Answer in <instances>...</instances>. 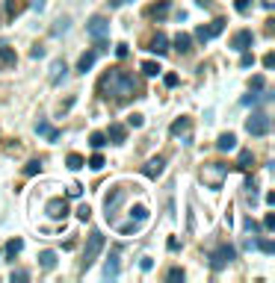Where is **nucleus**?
Returning a JSON list of instances; mask_svg holds the SVG:
<instances>
[{
  "label": "nucleus",
  "instance_id": "nucleus-1",
  "mask_svg": "<svg viewBox=\"0 0 275 283\" xmlns=\"http://www.w3.org/2000/svg\"><path fill=\"white\" fill-rule=\"evenodd\" d=\"M133 92H136V80H133L130 74H124L119 68H110V71L104 74V80H101V95L104 98L113 95L116 100H127Z\"/></svg>",
  "mask_w": 275,
  "mask_h": 283
},
{
  "label": "nucleus",
  "instance_id": "nucleus-2",
  "mask_svg": "<svg viewBox=\"0 0 275 283\" xmlns=\"http://www.w3.org/2000/svg\"><path fill=\"white\" fill-rule=\"evenodd\" d=\"M86 33L92 35L95 42H98V48H95L98 53H101V50H110V48H107V35H110V21H107L104 15H92V18H89Z\"/></svg>",
  "mask_w": 275,
  "mask_h": 283
},
{
  "label": "nucleus",
  "instance_id": "nucleus-3",
  "mask_svg": "<svg viewBox=\"0 0 275 283\" xmlns=\"http://www.w3.org/2000/svg\"><path fill=\"white\" fill-rule=\"evenodd\" d=\"M101 251H104V233L101 230H92V233H89V242H86V251H83V260H80V268H83V271L92 268V263L98 260Z\"/></svg>",
  "mask_w": 275,
  "mask_h": 283
},
{
  "label": "nucleus",
  "instance_id": "nucleus-4",
  "mask_svg": "<svg viewBox=\"0 0 275 283\" xmlns=\"http://www.w3.org/2000/svg\"><path fill=\"white\" fill-rule=\"evenodd\" d=\"M124 198H127V189H121V186L110 189V195L104 198V216H107V221H113V218L119 216V210H121V204H124Z\"/></svg>",
  "mask_w": 275,
  "mask_h": 283
},
{
  "label": "nucleus",
  "instance_id": "nucleus-5",
  "mask_svg": "<svg viewBox=\"0 0 275 283\" xmlns=\"http://www.w3.org/2000/svg\"><path fill=\"white\" fill-rule=\"evenodd\" d=\"M225 174H228V166H222V163H207V166L201 168V180H204L210 189H222Z\"/></svg>",
  "mask_w": 275,
  "mask_h": 283
},
{
  "label": "nucleus",
  "instance_id": "nucleus-6",
  "mask_svg": "<svg viewBox=\"0 0 275 283\" xmlns=\"http://www.w3.org/2000/svg\"><path fill=\"white\" fill-rule=\"evenodd\" d=\"M269 127H272V121H269L266 112H252V118L246 121L249 136H266V133H269Z\"/></svg>",
  "mask_w": 275,
  "mask_h": 283
},
{
  "label": "nucleus",
  "instance_id": "nucleus-7",
  "mask_svg": "<svg viewBox=\"0 0 275 283\" xmlns=\"http://www.w3.org/2000/svg\"><path fill=\"white\" fill-rule=\"evenodd\" d=\"M234 257H237V251L231 248V245H219V248L210 254V268H213V271H222Z\"/></svg>",
  "mask_w": 275,
  "mask_h": 283
},
{
  "label": "nucleus",
  "instance_id": "nucleus-8",
  "mask_svg": "<svg viewBox=\"0 0 275 283\" xmlns=\"http://www.w3.org/2000/svg\"><path fill=\"white\" fill-rule=\"evenodd\" d=\"M222 30H225V21H222V18H216V21H210L207 27H198V30H195V38L204 45V42H210V38L222 35Z\"/></svg>",
  "mask_w": 275,
  "mask_h": 283
},
{
  "label": "nucleus",
  "instance_id": "nucleus-9",
  "mask_svg": "<svg viewBox=\"0 0 275 283\" xmlns=\"http://www.w3.org/2000/svg\"><path fill=\"white\" fill-rule=\"evenodd\" d=\"M45 213H48L51 218H56V221H62V218L68 216V204H65L62 198H51L48 200V207H45Z\"/></svg>",
  "mask_w": 275,
  "mask_h": 283
},
{
  "label": "nucleus",
  "instance_id": "nucleus-10",
  "mask_svg": "<svg viewBox=\"0 0 275 283\" xmlns=\"http://www.w3.org/2000/svg\"><path fill=\"white\" fill-rule=\"evenodd\" d=\"M252 42H255V35H252V30H237V33L231 35V48L234 50H249L252 48Z\"/></svg>",
  "mask_w": 275,
  "mask_h": 283
},
{
  "label": "nucleus",
  "instance_id": "nucleus-11",
  "mask_svg": "<svg viewBox=\"0 0 275 283\" xmlns=\"http://www.w3.org/2000/svg\"><path fill=\"white\" fill-rule=\"evenodd\" d=\"M163 168H166V159H163V156H151V159L142 166V174L151 177V180H157V177L163 174Z\"/></svg>",
  "mask_w": 275,
  "mask_h": 283
},
{
  "label": "nucleus",
  "instance_id": "nucleus-12",
  "mask_svg": "<svg viewBox=\"0 0 275 283\" xmlns=\"http://www.w3.org/2000/svg\"><path fill=\"white\" fill-rule=\"evenodd\" d=\"M148 50L151 53H157V56H163V53H169V38L163 33H157V35H151V42H148Z\"/></svg>",
  "mask_w": 275,
  "mask_h": 283
},
{
  "label": "nucleus",
  "instance_id": "nucleus-13",
  "mask_svg": "<svg viewBox=\"0 0 275 283\" xmlns=\"http://www.w3.org/2000/svg\"><path fill=\"white\" fill-rule=\"evenodd\" d=\"M189 127H192V121H189V118H178L172 127H169V133H172V136H184V142L189 145Z\"/></svg>",
  "mask_w": 275,
  "mask_h": 283
},
{
  "label": "nucleus",
  "instance_id": "nucleus-14",
  "mask_svg": "<svg viewBox=\"0 0 275 283\" xmlns=\"http://www.w3.org/2000/svg\"><path fill=\"white\" fill-rule=\"evenodd\" d=\"M119 254H110V260H107V263H104V277H107V280H116V277H119Z\"/></svg>",
  "mask_w": 275,
  "mask_h": 283
},
{
  "label": "nucleus",
  "instance_id": "nucleus-15",
  "mask_svg": "<svg viewBox=\"0 0 275 283\" xmlns=\"http://www.w3.org/2000/svg\"><path fill=\"white\" fill-rule=\"evenodd\" d=\"M36 133L39 136H45V139H48V142H59V130H56V127H51V124H48V121H39V124H36Z\"/></svg>",
  "mask_w": 275,
  "mask_h": 283
},
{
  "label": "nucleus",
  "instance_id": "nucleus-16",
  "mask_svg": "<svg viewBox=\"0 0 275 283\" xmlns=\"http://www.w3.org/2000/svg\"><path fill=\"white\" fill-rule=\"evenodd\" d=\"M15 62H18L15 50L9 48V45H0V71H3V68H12Z\"/></svg>",
  "mask_w": 275,
  "mask_h": 283
},
{
  "label": "nucleus",
  "instance_id": "nucleus-17",
  "mask_svg": "<svg viewBox=\"0 0 275 283\" xmlns=\"http://www.w3.org/2000/svg\"><path fill=\"white\" fill-rule=\"evenodd\" d=\"M107 139H113V145H121L124 139H127V130H124V124H110V130H107Z\"/></svg>",
  "mask_w": 275,
  "mask_h": 283
},
{
  "label": "nucleus",
  "instance_id": "nucleus-18",
  "mask_svg": "<svg viewBox=\"0 0 275 283\" xmlns=\"http://www.w3.org/2000/svg\"><path fill=\"white\" fill-rule=\"evenodd\" d=\"M95 59H98V50H86V53L77 59V71H80V74H86L89 68L95 65Z\"/></svg>",
  "mask_w": 275,
  "mask_h": 283
},
{
  "label": "nucleus",
  "instance_id": "nucleus-19",
  "mask_svg": "<svg viewBox=\"0 0 275 283\" xmlns=\"http://www.w3.org/2000/svg\"><path fill=\"white\" fill-rule=\"evenodd\" d=\"M65 71H68V68H65V62H62V59H56V62L51 65V83L59 86V80H65Z\"/></svg>",
  "mask_w": 275,
  "mask_h": 283
},
{
  "label": "nucleus",
  "instance_id": "nucleus-20",
  "mask_svg": "<svg viewBox=\"0 0 275 283\" xmlns=\"http://www.w3.org/2000/svg\"><path fill=\"white\" fill-rule=\"evenodd\" d=\"M175 48H178V53L187 56V53H192V38H189L187 33H178L175 35Z\"/></svg>",
  "mask_w": 275,
  "mask_h": 283
},
{
  "label": "nucleus",
  "instance_id": "nucleus-21",
  "mask_svg": "<svg viewBox=\"0 0 275 283\" xmlns=\"http://www.w3.org/2000/svg\"><path fill=\"white\" fill-rule=\"evenodd\" d=\"M145 15L148 18H166L169 15V0H163V3H157V6H148Z\"/></svg>",
  "mask_w": 275,
  "mask_h": 283
},
{
  "label": "nucleus",
  "instance_id": "nucleus-22",
  "mask_svg": "<svg viewBox=\"0 0 275 283\" xmlns=\"http://www.w3.org/2000/svg\"><path fill=\"white\" fill-rule=\"evenodd\" d=\"M216 148H219V150H234V148H237V136H234V133H222V136H219V142H216Z\"/></svg>",
  "mask_w": 275,
  "mask_h": 283
},
{
  "label": "nucleus",
  "instance_id": "nucleus-23",
  "mask_svg": "<svg viewBox=\"0 0 275 283\" xmlns=\"http://www.w3.org/2000/svg\"><path fill=\"white\" fill-rule=\"evenodd\" d=\"M39 266L45 268V271H51V268L56 266V254H53V251H42V254H39Z\"/></svg>",
  "mask_w": 275,
  "mask_h": 283
},
{
  "label": "nucleus",
  "instance_id": "nucleus-24",
  "mask_svg": "<svg viewBox=\"0 0 275 283\" xmlns=\"http://www.w3.org/2000/svg\"><path fill=\"white\" fill-rule=\"evenodd\" d=\"M252 166H255V153H252V150H240V159H237V168H240V171H249Z\"/></svg>",
  "mask_w": 275,
  "mask_h": 283
},
{
  "label": "nucleus",
  "instance_id": "nucleus-25",
  "mask_svg": "<svg viewBox=\"0 0 275 283\" xmlns=\"http://www.w3.org/2000/svg\"><path fill=\"white\" fill-rule=\"evenodd\" d=\"M21 248H24V239H9V242H6V257L15 260L18 254H21Z\"/></svg>",
  "mask_w": 275,
  "mask_h": 283
},
{
  "label": "nucleus",
  "instance_id": "nucleus-26",
  "mask_svg": "<svg viewBox=\"0 0 275 283\" xmlns=\"http://www.w3.org/2000/svg\"><path fill=\"white\" fill-rule=\"evenodd\" d=\"M139 68H142V74H145V77H157V74L163 71V68H160V62H154V59H145Z\"/></svg>",
  "mask_w": 275,
  "mask_h": 283
},
{
  "label": "nucleus",
  "instance_id": "nucleus-27",
  "mask_svg": "<svg viewBox=\"0 0 275 283\" xmlns=\"http://www.w3.org/2000/svg\"><path fill=\"white\" fill-rule=\"evenodd\" d=\"M6 12H9V18H15L24 12V0H6Z\"/></svg>",
  "mask_w": 275,
  "mask_h": 283
},
{
  "label": "nucleus",
  "instance_id": "nucleus-28",
  "mask_svg": "<svg viewBox=\"0 0 275 283\" xmlns=\"http://www.w3.org/2000/svg\"><path fill=\"white\" fill-rule=\"evenodd\" d=\"M89 145H92V148H95V150H101L104 145H107V136H104L101 130H95V133L89 136Z\"/></svg>",
  "mask_w": 275,
  "mask_h": 283
},
{
  "label": "nucleus",
  "instance_id": "nucleus-29",
  "mask_svg": "<svg viewBox=\"0 0 275 283\" xmlns=\"http://www.w3.org/2000/svg\"><path fill=\"white\" fill-rule=\"evenodd\" d=\"M130 218H133V221H139V224H142V221L148 218V207H142V204H136V207L130 210Z\"/></svg>",
  "mask_w": 275,
  "mask_h": 283
},
{
  "label": "nucleus",
  "instance_id": "nucleus-30",
  "mask_svg": "<svg viewBox=\"0 0 275 283\" xmlns=\"http://www.w3.org/2000/svg\"><path fill=\"white\" fill-rule=\"evenodd\" d=\"M65 163H68L71 171H77V168H83V166H86V159H83L80 153H68V159H65Z\"/></svg>",
  "mask_w": 275,
  "mask_h": 283
},
{
  "label": "nucleus",
  "instance_id": "nucleus-31",
  "mask_svg": "<svg viewBox=\"0 0 275 283\" xmlns=\"http://www.w3.org/2000/svg\"><path fill=\"white\" fill-rule=\"evenodd\" d=\"M39 171H42V159H30V163L24 166V174H30V177H33V174H39Z\"/></svg>",
  "mask_w": 275,
  "mask_h": 283
},
{
  "label": "nucleus",
  "instance_id": "nucleus-32",
  "mask_svg": "<svg viewBox=\"0 0 275 283\" xmlns=\"http://www.w3.org/2000/svg\"><path fill=\"white\" fill-rule=\"evenodd\" d=\"M136 230H139V221H133V218H130V221H127V224H121V227H119V233H124V236L136 233Z\"/></svg>",
  "mask_w": 275,
  "mask_h": 283
},
{
  "label": "nucleus",
  "instance_id": "nucleus-33",
  "mask_svg": "<svg viewBox=\"0 0 275 283\" xmlns=\"http://www.w3.org/2000/svg\"><path fill=\"white\" fill-rule=\"evenodd\" d=\"M89 168H92V171H101L104 168V156L101 153H95V156H89V163H86Z\"/></svg>",
  "mask_w": 275,
  "mask_h": 283
},
{
  "label": "nucleus",
  "instance_id": "nucleus-34",
  "mask_svg": "<svg viewBox=\"0 0 275 283\" xmlns=\"http://www.w3.org/2000/svg\"><path fill=\"white\" fill-rule=\"evenodd\" d=\"M255 248H260V251H263V254H272V251H275V245H272V242H269V239H260V242H258V245H255Z\"/></svg>",
  "mask_w": 275,
  "mask_h": 283
},
{
  "label": "nucleus",
  "instance_id": "nucleus-35",
  "mask_svg": "<svg viewBox=\"0 0 275 283\" xmlns=\"http://www.w3.org/2000/svg\"><path fill=\"white\" fill-rule=\"evenodd\" d=\"M166 280H184V268H169Z\"/></svg>",
  "mask_w": 275,
  "mask_h": 283
},
{
  "label": "nucleus",
  "instance_id": "nucleus-36",
  "mask_svg": "<svg viewBox=\"0 0 275 283\" xmlns=\"http://www.w3.org/2000/svg\"><path fill=\"white\" fill-rule=\"evenodd\" d=\"M77 218H80V221H89V218H92V210H89V204H83V207L77 210Z\"/></svg>",
  "mask_w": 275,
  "mask_h": 283
},
{
  "label": "nucleus",
  "instance_id": "nucleus-37",
  "mask_svg": "<svg viewBox=\"0 0 275 283\" xmlns=\"http://www.w3.org/2000/svg\"><path fill=\"white\" fill-rule=\"evenodd\" d=\"M240 65H243V68H252V65H255V56H252L249 50H243V59H240Z\"/></svg>",
  "mask_w": 275,
  "mask_h": 283
},
{
  "label": "nucleus",
  "instance_id": "nucleus-38",
  "mask_svg": "<svg viewBox=\"0 0 275 283\" xmlns=\"http://www.w3.org/2000/svg\"><path fill=\"white\" fill-rule=\"evenodd\" d=\"M80 195H83V186H80V183H71L68 186V198H80Z\"/></svg>",
  "mask_w": 275,
  "mask_h": 283
},
{
  "label": "nucleus",
  "instance_id": "nucleus-39",
  "mask_svg": "<svg viewBox=\"0 0 275 283\" xmlns=\"http://www.w3.org/2000/svg\"><path fill=\"white\" fill-rule=\"evenodd\" d=\"M127 124H130V127H142V124H145V118L139 115V112H133V115L127 118Z\"/></svg>",
  "mask_w": 275,
  "mask_h": 283
},
{
  "label": "nucleus",
  "instance_id": "nucleus-40",
  "mask_svg": "<svg viewBox=\"0 0 275 283\" xmlns=\"http://www.w3.org/2000/svg\"><path fill=\"white\" fill-rule=\"evenodd\" d=\"M15 280H30V271H24V268L12 271V283H15Z\"/></svg>",
  "mask_w": 275,
  "mask_h": 283
},
{
  "label": "nucleus",
  "instance_id": "nucleus-41",
  "mask_svg": "<svg viewBox=\"0 0 275 283\" xmlns=\"http://www.w3.org/2000/svg\"><path fill=\"white\" fill-rule=\"evenodd\" d=\"M139 268H142V271H151V268H154V260H151V257H142Z\"/></svg>",
  "mask_w": 275,
  "mask_h": 283
},
{
  "label": "nucleus",
  "instance_id": "nucleus-42",
  "mask_svg": "<svg viewBox=\"0 0 275 283\" xmlns=\"http://www.w3.org/2000/svg\"><path fill=\"white\" fill-rule=\"evenodd\" d=\"M246 230H249V233H258V230H260L258 221H255V218H246Z\"/></svg>",
  "mask_w": 275,
  "mask_h": 283
},
{
  "label": "nucleus",
  "instance_id": "nucleus-43",
  "mask_svg": "<svg viewBox=\"0 0 275 283\" xmlns=\"http://www.w3.org/2000/svg\"><path fill=\"white\" fill-rule=\"evenodd\" d=\"M234 6H237V12H249V6H252V0H237Z\"/></svg>",
  "mask_w": 275,
  "mask_h": 283
},
{
  "label": "nucleus",
  "instance_id": "nucleus-44",
  "mask_svg": "<svg viewBox=\"0 0 275 283\" xmlns=\"http://www.w3.org/2000/svg\"><path fill=\"white\" fill-rule=\"evenodd\" d=\"M163 83L169 86V89H172V86H178V74H166V77H163Z\"/></svg>",
  "mask_w": 275,
  "mask_h": 283
},
{
  "label": "nucleus",
  "instance_id": "nucleus-45",
  "mask_svg": "<svg viewBox=\"0 0 275 283\" xmlns=\"http://www.w3.org/2000/svg\"><path fill=\"white\" fill-rule=\"evenodd\" d=\"M263 227H266V230H275V216H272V213L263 218Z\"/></svg>",
  "mask_w": 275,
  "mask_h": 283
},
{
  "label": "nucleus",
  "instance_id": "nucleus-46",
  "mask_svg": "<svg viewBox=\"0 0 275 283\" xmlns=\"http://www.w3.org/2000/svg\"><path fill=\"white\" fill-rule=\"evenodd\" d=\"M127 53H130V50H127V45H116V56H119V59H124Z\"/></svg>",
  "mask_w": 275,
  "mask_h": 283
},
{
  "label": "nucleus",
  "instance_id": "nucleus-47",
  "mask_svg": "<svg viewBox=\"0 0 275 283\" xmlns=\"http://www.w3.org/2000/svg\"><path fill=\"white\" fill-rule=\"evenodd\" d=\"M263 98H266V95H249V98H243V103L249 106V103H258V100H263Z\"/></svg>",
  "mask_w": 275,
  "mask_h": 283
},
{
  "label": "nucleus",
  "instance_id": "nucleus-48",
  "mask_svg": "<svg viewBox=\"0 0 275 283\" xmlns=\"http://www.w3.org/2000/svg\"><path fill=\"white\" fill-rule=\"evenodd\" d=\"M275 65V53H266L263 56V68H272Z\"/></svg>",
  "mask_w": 275,
  "mask_h": 283
},
{
  "label": "nucleus",
  "instance_id": "nucleus-49",
  "mask_svg": "<svg viewBox=\"0 0 275 283\" xmlns=\"http://www.w3.org/2000/svg\"><path fill=\"white\" fill-rule=\"evenodd\" d=\"M30 56H33V59H39V56H45V50H42V48H39V45H36V48H33V53H30Z\"/></svg>",
  "mask_w": 275,
  "mask_h": 283
},
{
  "label": "nucleus",
  "instance_id": "nucleus-50",
  "mask_svg": "<svg viewBox=\"0 0 275 283\" xmlns=\"http://www.w3.org/2000/svg\"><path fill=\"white\" fill-rule=\"evenodd\" d=\"M252 89H263V77H255V80H252Z\"/></svg>",
  "mask_w": 275,
  "mask_h": 283
},
{
  "label": "nucleus",
  "instance_id": "nucleus-51",
  "mask_svg": "<svg viewBox=\"0 0 275 283\" xmlns=\"http://www.w3.org/2000/svg\"><path fill=\"white\" fill-rule=\"evenodd\" d=\"M124 3H127V0H110V6H113V9H119V6H124Z\"/></svg>",
  "mask_w": 275,
  "mask_h": 283
},
{
  "label": "nucleus",
  "instance_id": "nucleus-52",
  "mask_svg": "<svg viewBox=\"0 0 275 283\" xmlns=\"http://www.w3.org/2000/svg\"><path fill=\"white\" fill-rule=\"evenodd\" d=\"M275 6V0H263V9H272Z\"/></svg>",
  "mask_w": 275,
  "mask_h": 283
}]
</instances>
